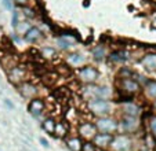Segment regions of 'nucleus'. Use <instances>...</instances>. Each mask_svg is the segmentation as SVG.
Returning a JSON list of instances; mask_svg holds the SVG:
<instances>
[{
    "instance_id": "nucleus-1",
    "label": "nucleus",
    "mask_w": 156,
    "mask_h": 151,
    "mask_svg": "<svg viewBox=\"0 0 156 151\" xmlns=\"http://www.w3.org/2000/svg\"><path fill=\"white\" fill-rule=\"evenodd\" d=\"M87 109L88 111L95 117H105L112 113V103L108 99L102 98H94L87 100Z\"/></svg>"
},
{
    "instance_id": "nucleus-2",
    "label": "nucleus",
    "mask_w": 156,
    "mask_h": 151,
    "mask_svg": "<svg viewBox=\"0 0 156 151\" xmlns=\"http://www.w3.org/2000/svg\"><path fill=\"white\" fill-rule=\"evenodd\" d=\"M134 142L129 133H116L112 136L109 150L111 151H133Z\"/></svg>"
},
{
    "instance_id": "nucleus-3",
    "label": "nucleus",
    "mask_w": 156,
    "mask_h": 151,
    "mask_svg": "<svg viewBox=\"0 0 156 151\" xmlns=\"http://www.w3.org/2000/svg\"><path fill=\"white\" fill-rule=\"evenodd\" d=\"M141 126L138 117L131 116H122V118L118 121V132L120 133H134Z\"/></svg>"
},
{
    "instance_id": "nucleus-4",
    "label": "nucleus",
    "mask_w": 156,
    "mask_h": 151,
    "mask_svg": "<svg viewBox=\"0 0 156 151\" xmlns=\"http://www.w3.org/2000/svg\"><path fill=\"white\" fill-rule=\"evenodd\" d=\"M76 76L79 77L80 81L84 84H94L98 79H100V72L97 67L90 66V65H84V66L77 67Z\"/></svg>"
},
{
    "instance_id": "nucleus-5",
    "label": "nucleus",
    "mask_w": 156,
    "mask_h": 151,
    "mask_svg": "<svg viewBox=\"0 0 156 151\" xmlns=\"http://www.w3.org/2000/svg\"><path fill=\"white\" fill-rule=\"evenodd\" d=\"M95 128L98 132H104V133H116L118 132V119H115L113 117H97L94 122Z\"/></svg>"
},
{
    "instance_id": "nucleus-6",
    "label": "nucleus",
    "mask_w": 156,
    "mask_h": 151,
    "mask_svg": "<svg viewBox=\"0 0 156 151\" xmlns=\"http://www.w3.org/2000/svg\"><path fill=\"white\" fill-rule=\"evenodd\" d=\"M141 85L137 80L133 77H126V79H120V89L122 92L127 93V95H136V93L141 92Z\"/></svg>"
},
{
    "instance_id": "nucleus-7",
    "label": "nucleus",
    "mask_w": 156,
    "mask_h": 151,
    "mask_svg": "<svg viewBox=\"0 0 156 151\" xmlns=\"http://www.w3.org/2000/svg\"><path fill=\"white\" fill-rule=\"evenodd\" d=\"M77 132H79V136L82 137V139L91 140L98 131H97V128H95V125L93 124V122L86 121V122H82V124L79 125Z\"/></svg>"
},
{
    "instance_id": "nucleus-8",
    "label": "nucleus",
    "mask_w": 156,
    "mask_h": 151,
    "mask_svg": "<svg viewBox=\"0 0 156 151\" xmlns=\"http://www.w3.org/2000/svg\"><path fill=\"white\" fill-rule=\"evenodd\" d=\"M44 107H46V105H44L43 99L32 98L30 99V102H29V105H28V111L30 113V116H33L35 118H37V117H40L41 114L44 113Z\"/></svg>"
},
{
    "instance_id": "nucleus-9",
    "label": "nucleus",
    "mask_w": 156,
    "mask_h": 151,
    "mask_svg": "<svg viewBox=\"0 0 156 151\" xmlns=\"http://www.w3.org/2000/svg\"><path fill=\"white\" fill-rule=\"evenodd\" d=\"M112 133H104V132H97L95 136L91 139V142L97 146V148H109L111 140H112Z\"/></svg>"
},
{
    "instance_id": "nucleus-10",
    "label": "nucleus",
    "mask_w": 156,
    "mask_h": 151,
    "mask_svg": "<svg viewBox=\"0 0 156 151\" xmlns=\"http://www.w3.org/2000/svg\"><path fill=\"white\" fill-rule=\"evenodd\" d=\"M120 107H122V111H123V116L140 117V114H141V107L136 102H131V100L123 102L120 105Z\"/></svg>"
},
{
    "instance_id": "nucleus-11",
    "label": "nucleus",
    "mask_w": 156,
    "mask_h": 151,
    "mask_svg": "<svg viewBox=\"0 0 156 151\" xmlns=\"http://www.w3.org/2000/svg\"><path fill=\"white\" fill-rule=\"evenodd\" d=\"M18 91H20V93L24 98H35L36 93H37V88H36V85H33L32 82L29 81H22L18 84Z\"/></svg>"
},
{
    "instance_id": "nucleus-12",
    "label": "nucleus",
    "mask_w": 156,
    "mask_h": 151,
    "mask_svg": "<svg viewBox=\"0 0 156 151\" xmlns=\"http://www.w3.org/2000/svg\"><path fill=\"white\" fill-rule=\"evenodd\" d=\"M22 37H24V40L27 41V43L35 44V43H37L39 40L43 39V32H41L37 26H30L29 29L22 35Z\"/></svg>"
},
{
    "instance_id": "nucleus-13",
    "label": "nucleus",
    "mask_w": 156,
    "mask_h": 151,
    "mask_svg": "<svg viewBox=\"0 0 156 151\" xmlns=\"http://www.w3.org/2000/svg\"><path fill=\"white\" fill-rule=\"evenodd\" d=\"M25 77V69H22L21 66H14L11 67V70L9 72V80L12 84H20L24 81Z\"/></svg>"
},
{
    "instance_id": "nucleus-14",
    "label": "nucleus",
    "mask_w": 156,
    "mask_h": 151,
    "mask_svg": "<svg viewBox=\"0 0 156 151\" xmlns=\"http://www.w3.org/2000/svg\"><path fill=\"white\" fill-rule=\"evenodd\" d=\"M140 63L147 70H156V52H148L141 58Z\"/></svg>"
},
{
    "instance_id": "nucleus-15",
    "label": "nucleus",
    "mask_w": 156,
    "mask_h": 151,
    "mask_svg": "<svg viewBox=\"0 0 156 151\" xmlns=\"http://www.w3.org/2000/svg\"><path fill=\"white\" fill-rule=\"evenodd\" d=\"M76 44V40L71 36H59L57 39V45L61 49H65V51H68V49H72Z\"/></svg>"
},
{
    "instance_id": "nucleus-16",
    "label": "nucleus",
    "mask_w": 156,
    "mask_h": 151,
    "mask_svg": "<svg viewBox=\"0 0 156 151\" xmlns=\"http://www.w3.org/2000/svg\"><path fill=\"white\" fill-rule=\"evenodd\" d=\"M129 59V52L124 49H116L109 55V61L111 63H124Z\"/></svg>"
},
{
    "instance_id": "nucleus-17",
    "label": "nucleus",
    "mask_w": 156,
    "mask_h": 151,
    "mask_svg": "<svg viewBox=\"0 0 156 151\" xmlns=\"http://www.w3.org/2000/svg\"><path fill=\"white\" fill-rule=\"evenodd\" d=\"M66 147L71 151H82L83 140L80 136H72L66 139Z\"/></svg>"
},
{
    "instance_id": "nucleus-18",
    "label": "nucleus",
    "mask_w": 156,
    "mask_h": 151,
    "mask_svg": "<svg viewBox=\"0 0 156 151\" xmlns=\"http://www.w3.org/2000/svg\"><path fill=\"white\" fill-rule=\"evenodd\" d=\"M66 61H68L69 65H72V66L75 67H80L82 65H84V56L82 55V54L79 52H71L68 56H66Z\"/></svg>"
},
{
    "instance_id": "nucleus-19",
    "label": "nucleus",
    "mask_w": 156,
    "mask_h": 151,
    "mask_svg": "<svg viewBox=\"0 0 156 151\" xmlns=\"http://www.w3.org/2000/svg\"><path fill=\"white\" fill-rule=\"evenodd\" d=\"M144 91L147 92L148 98L155 100L156 99V81L155 80H148V81L144 84Z\"/></svg>"
},
{
    "instance_id": "nucleus-20",
    "label": "nucleus",
    "mask_w": 156,
    "mask_h": 151,
    "mask_svg": "<svg viewBox=\"0 0 156 151\" xmlns=\"http://www.w3.org/2000/svg\"><path fill=\"white\" fill-rule=\"evenodd\" d=\"M68 125L65 122H55V128H54V136L57 137H65L68 135Z\"/></svg>"
},
{
    "instance_id": "nucleus-21",
    "label": "nucleus",
    "mask_w": 156,
    "mask_h": 151,
    "mask_svg": "<svg viewBox=\"0 0 156 151\" xmlns=\"http://www.w3.org/2000/svg\"><path fill=\"white\" fill-rule=\"evenodd\" d=\"M91 55H93V58L95 59V61H104L105 59V56H106V51H105V48H104L102 45H95V47H93L91 48Z\"/></svg>"
},
{
    "instance_id": "nucleus-22",
    "label": "nucleus",
    "mask_w": 156,
    "mask_h": 151,
    "mask_svg": "<svg viewBox=\"0 0 156 151\" xmlns=\"http://www.w3.org/2000/svg\"><path fill=\"white\" fill-rule=\"evenodd\" d=\"M55 122H57V121L53 118V117H47V118H46L43 122H41V128H43L44 131L47 132V133L54 135V128H55Z\"/></svg>"
},
{
    "instance_id": "nucleus-23",
    "label": "nucleus",
    "mask_w": 156,
    "mask_h": 151,
    "mask_svg": "<svg viewBox=\"0 0 156 151\" xmlns=\"http://www.w3.org/2000/svg\"><path fill=\"white\" fill-rule=\"evenodd\" d=\"M111 96V89L108 87H100L95 85V98H102V99H109Z\"/></svg>"
},
{
    "instance_id": "nucleus-24",
    "label": "nucleus",
    "mask_w": 156,
    "mask_h": 151,
    "mask_svg": "<svg viewBox=\"0 0 156 151\" xmlns=\"http://www.w3.org/2000/svg\"><path fill=\"white\" fill-rule=\"evenodd\" d=\"M30 26H32V25H30L28 21H22V22H18V25L14 28V29H15V33H17V35H24Z\"/></svg>"
},
{
    "instance_id": "nucleus-25",
    "label": "nucleus",
    "mask_w": 156,
    "mask_h": 151,
    "mask_svg": "<svg viewBox=\"0 0 156 151\" xmlns=\"http://www.w3.org/2000/svg\"><path fill=\"white\" fill-rule=\"evenodd\" d=\"M148 126H149V132L153 137H156V116H151L148 119Z\"/></svg>"
},
{
    "instance_id": "nucleus-26",
    "label": "nucleus",
    "mask_w": 156,
    "mask_h": 151,
    "mask_svg": "<svg viewBox=\"0 0 156 151\" xmlns=\"http://www.w3.org/2000/svg\"><path fill=\"white\" fill-rule=\"evenodd\" d=\"M22 7V14H24V17L25 18H28V19H33V18H35V11H33L32 8H30V7H28V6H21Z\"/></svg>"
},
{
    "instance_id": "nucleus-27",
    "label": "nucleus",
    "mask_w": 156,
    "mask_h": 151,
    "mask_svg": "<svg viewBox=\"0 0 156 151\" xmlns=\"http://www.w3.org/2000/svg\"><path fill=\"white\" fill-rule=\"evenodd\" d=\"M82 151H97V146L91 140H86V142H83Z\"/></svg>"
},
{
    "instance_id": "nucleus-28",
    "label": "nucleus",
    "mask_w": 156,
    "mask_h": 151,
    "mask_svg": "<svg viewBox=\"0 0 156 151\" xmlns=\"http://www.w3.org/2000/svg\"><path fill=\"white\" fill-rule=\"evenodd\" d=\"M133 70H130L129 67H120L119 69V79H126V77H133Z\"/></svg>"
},
{
    "instance_id": "nucleus-29",
    "label": "nucleus",
    "mask_w": 156,
    "mask_h": 151,
    "mask_svg": "<svg viewBox=\"0 0 156 151\" xmlns=\"http://www.w3.org/2000/svg\"><path fill=\"white\" fill-rule=\"evenodd\" d=\"M41 55H43L44 58H54V56H55V49L50 48V47L41 48Z\"/></svg>"
},
{
    "instance_id": "nucleus-30",
    "label": "nucleus",
    "mask_w": 156,
    "mask_h": 151,
    "mask_svg": "<svg viewBox=\"0 0 156 151\" xmlns=\"http://www.w3.org/2000/svg\"><path fill=\"white\" fill-rule=\"evenodd\" d=\"M18 22H20V12H18L17 10H12V17H11V25H12V28L17 26Z\"/></svg>"
},
{
    "instance_id": "nucleus-31",
    "label": "nucleus",
    "mask_w": 156,
    "mask_h": 151,
    "mask_svg": "<svg viewBox=\"0 0 156 151\" xmlns=\"http://www.w3.org/2000/svg\"><path fill=\"white\" fill-rule=\"evenodd\" d=\"M2 4L4 6V8L12 11V0H2Z\"/></svg>"
},
{
    "instance_id": "nucleus-32",
    "label": "nucleus",
    "mask_w": 156,
    "mask_h": 151,
    "mask_svg": "<svg viewBox=\"0 0 156 151\" xmlns=\"http://www.w3.org/2000/svg\"><path fill=\"white\" fill-rule=\"evenodd\" d=\"M28 2L29 0H14V3L17 6H28Z\"/></svg>"
},
{
    "instance_id": "nucleus-33",
    "label": "nucleus",
    "mask_w": 156,
    "mask_h": 151,
    "mask_svg": "<svg viewBox=\"0 0 156 151\" xmlns=\"http://www.w3.org/2000/svg\"><path fill=\"white\" fill-rule=\"evenodd\" d=\"M40 143L44 146V147H48V142H47L46 139H44V137H41V139H40Z\"/></svg>"
},
{
    "instance_id": "nucleus-34",
    "label": "nucleus",
    "mask_w": 156,
    "mask_h": 151,
    "mask_svg": "<svg viewBox=\"0 0 156 151\" xmlns=\"http://www.w3.org/2000/svg\"><path fill=\"white\" fill-rule=\"evenodd\" d=\"M4 102H6V105H7V106H9V107H10V109H12V105H11V103H10V102H9V100H4Z\"/></svg>"
},
{
    "instance_id": "nucleus-35",
    "label": "nucleus",
    "mask_w": 156,
    "mask_h": 151,
    "mask_svg": "<svg viewBox=\"0 0 156 151\" xmlns=\"http://www.w3.org/2000/svg\"><path fill=\"white\" fill-rule=\"evenodd\" d=\"M97 151H108V150H105V148H97Z\"/></svg>"
},
{
    "instance_id": "nucleus-36",
    "label": "nucleus",
    "mask_w": 156,
    "mask_h": 151,
    "mask_svg": "<svg viewBox=\"0 0 156 151\" xmlns=\"http://www.w3.org/2000/svg\"><path fill=\"white\" fill-rule=\"evenodd\" d=\"M153 107H155V110H156V99H155V102H153Z\"/></svg>"
}]
</instances>
